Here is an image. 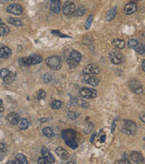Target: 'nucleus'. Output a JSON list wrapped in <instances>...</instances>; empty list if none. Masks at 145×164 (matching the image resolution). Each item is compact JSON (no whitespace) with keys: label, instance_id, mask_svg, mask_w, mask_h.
Instances as JSON below:
<instances>
[{"label":"nucleus","instance_id":"nucleus-28","mask_svg":"<svg viewBox=\"0 0 145 164\" xmlns=\"http://www.w3.org/2000/svg\"><path fill=\"white\" fill-rule=\"evenodd\" d=\"M62 106H63V103L60 100H53L50 103V107L53 110H59L62 108Z\"/></svg>","mask_w":145,"mask_h":164},{"label":"nucleus","instance_id":"nucleus-3","mask_svg":"<svg viewBox=\"0 0 145 164\" xmlns=\"http://www.w3.org/2000/svg\"><path fill=\"white\" fill-rule=\"evenodd\" d=\"M123 124H124V127L121 130V131L122 133L126 134V135H133V134H135L136 130H137V126H136L134 121L126 119V120L123 121Z\"/></svg>","mask_w":145,"mask_h":164},{"label":"nucleus","instance_id":"nucleus-46","mask_svg":"<svg viewBox=\"0 0 145 164\" xmlns=\"http://www.w3.org/2000/svg\"><path fill=\"white\" fill-rule=\"evenodd\" d=\"M144 65H145V60H143V61H142V63H141V69H142V71H143V72L145 71V69H144Z\"/></svg>","mask_w":145,"mask_h":164},{"label":"nucleus","instance_id":"nucleus-27","mask_svg":"<svg viewBox=\"0 0 145 164\" xmlns=\"http://www.w3.org/2000/svg\"><path fill=\"white\" fill-rule=\"evenodd\" d=\"M7 21H8L11 25L15 26V27H21V26L23 25L22 22H21V20H19V19H17V18H14V17H9V18L7 19Z\"/></svg>","mask_w":145,"mask_h":164},{"label":"nucleus","instance_id":"nucleus-18","mask_svg":"<svg viewBox=\"0 0 145 164\" xmlns=\"http://www.w3.org/2000/svg\"><path fill=\"white\" fill-rule=\"evenodd\" d=\"M12 54V50L8 47L0 48V58H7Z\"/></svg>","mask_w":145,"mask_h":164},{"label":"nucleus","instance_id":"nucleus-50","mask_svg":"<svg viewBox=\"0 0 145 164\" xmlns=\"http://www.w3.org/2000/svg\"><path fill=\"white\" fill-rule=\"evenodd\" d=\"M0 23H1V18H0Z\"/></svg>","mask_w":145,"mask_h":164},{"label":"nucleus","instance_id":"nucleus-37","mask_svg":"<svg viewBox=\"0 0 145 164\" xmlns=\"http://www.w3.org/2000/svg\"><path fill=\"white\" fill-rule=\"evenodd\" d=\"M43 79H44V81H45V82H46V83H48V82L52 81V76H51L49 73H46V74H45V75H44Z\"/></svg>","mask_w":145,"mask_h":164},{"label":"nucleus","instance_id":"nucleus-24","mask_svg":"<svg viewBox=\"0 0 145 164\" xmlns=\"http://www.w3.org/2000/svg\"><path fill=\"white\" fill-rule=\"evenodd\" d=\"M15 74L13 73V72H11V71H9V73L7 74V76L3 78V80H4V82H5L6 84H10V83H12V82L15 80Z\"/></svg>","mask_w":145,"mask_h":164},{"label":"nucleus","instance_id":"nucleus-14","mask_svg":"<svg viewBox=\"0 0 145 164\" xmlns=\"http://www.w3.org/2000/svg\"><path fill=\"white\" fill-rule=\"evenodd\" d=\"M50 9L54 14H59L61 11V0H51Z\"/></svg>","mask_w":145,"mask_h":164},{"label":"nucleus","instance_id":"nucleus-13","mask_svg":"<svg viewBox=\"0 0 145 164\" xmlns=\"http://www.w3.org/2000/svg\"><path fill=\"white\" fill-rule=\"evenodd\" d=\"M41 153H42L43 157L49 162V163H54L55 161L54 160V157L52 155V153L48 151L47 148L46 147H43L42 149H41Z\"/></svg>","mask_w":145,"mask_h":164},{"label":"nucleus","instance_id":"nucleus-20","mask_svg":"<svg viewBox=\"0 0 145 164\" xmlns=\"http://www.w3.org/2000/svg\"><path fill=\"white\" fill-rule=\"evenodd\" d=\"M15 163H18V164H27L28 161H27L26 157L24 154L17 153L15 155Z\"/></svg>","mask_w":145,"mask_h":164},{"label":"nucleus","instance_id":"nucleus-15","mask_svg":"<svg viewBox=\"0 0 145 164\" xmlns=\"http://www.w3.org/2000/svg\"><path fill=\"white\" fill-rule=\"evenodd\" d=\"M7 119V121L9 122V124H11V125L14 126V125H17V124H18L20 118H19V115H18L17 113H15V112H11V113L8 114Z\"/></svg>","mask_w":145,"mask_h":164},{"label":"nucleus","instance_id":"nucleus-2","mask_svg":"<svg viewBox=\"0 0 145 164\" xmlns=\"http://www.w3.org/2000/svg\"><path fill=\"white\" fill-rule=\"evenodd\" d=\"M82 58V55L77 50H73L67 57V63L70 68H76Z\"/></svg>","mask_w":145,"mask_h":164},{"label":"nucleus","instance_id":"nucleus-39","mask_svg":"<svg viewBox=\"0 0 145 164\" xmlns=\"http://www.w3.org/2000/svg\"><path fill=\"white\" fill-rule=\"evenodd\" d=\"M37 163L38 164H49V162L44 157H40L37 160Z\"/></svg>","mask_w":145,"mask_h":164},{"label":"nucleus","instance_id":"nucleus-44","mask_svg":"<svg viewBox=\"0 0 145 164\" xmlns=\"http://www.w3.org/2000/svg\"><path fill=\"white\" fill-rule=\"evenodd\" d=\"M117 163H130V161H129L127 159H124V160H119V161H117Z\"/></svg>","mask_w":145,"mask_h":164},{"label":"nucleus","instance_id":"nucleus-34","mask_svg":"<svg viewBox=\"0 0 145 164\" xmlns=\"http://www.w3.org/2000/svg\"><path fill=\"white\" fill-rule=\"evenodd\" d=\"M46 93L44 90H39V92H38L36 98H37V99L41 100V99H44V98H46Z\"/></svg>","mask_w":145,"mask_h":164},{"label":"nucleus","instance_id":"nucleus-7","mask_svg":"<svg viewBox=\"0 0 145 164\" xmlns=\"http://www.w3.org/2000/svg\"><path fill=\"white\" fill-rule=\"evenodd\" d=\"M129 87L130 89L136 94H142L143 93V88L142 85L140 81H138L137 79H132L129 83Z\"/></svg>","mask_w":145,"mask_h":164},{"label":"nucleus","instance_id":"nucleus-9","mask_svg":"<svg viewBox=\"0 0 145 164\" xmlns=\"http://www.w3.org/2000/svg\"><path fill=\"white\" fill-rule=\"evenodd\" d=\"M74 10H75V5L71 2V1H66L63 7V12L65 15L67 16H71L74 14Z\"/></svg>","mask_w":145,"mask_h":164},{"label":"nucleus","instance_id":"nucleus-21","mask_svg":"<svg viewBox=\"0 0 145 164\" xmlns=\"http://www.w3.org/2000/svg\"><path fill=\"white\" fill-rule=\"evenodd\" d=\"M18 63L20 64V66H24V67H29V66H32V61H31L30 57L19 58V59H18Z\"/></svg>","mask_w":145,"mask_h":164},{"label":"nucleus","instance_id":"nucleus-29","mask_svg":"<svg viewBox=\"0 0 145 164\" xmlns=\"http://www.w3.org/2000/svg\"><path fill=\"white\" fill-rule=\"evenodd\" d=\"M43 134H44L45 136H46L47 138H53V137L54 136V130H53L51 128H49V127H46V128H45V129L43 130Z\"/></svg>","mask_w":145,"mask_h":164},{"label":"nucleus","instance_id":"nucleus-8","mask_svg":"<svg viewBox=\"0 0 145 164\" xmlns=\"http://www.w3.org/2000/svg\"><path fill=\"white\" fill-rule=\"evenodd\" d=\"M82 72H84V74H85V75L94 76V75H98L100 73V69H99V68L96 65H94V64H89V65H87L84 69Z\"/></svg>","mask_w":145,"mask_h":164},{"label":"nucleus","instance_id":"nucleus-25","mask_svg":"<svg viewBox=\"0 0 145 164\" xmlns=\"http://www.w3.org/2000/svg\"><path fill=\"white\" fill-rule=\"evenodd\" d=\"M30 58H31V61H32V65H35V64H39L42 62V57L39 55H36V54H34L32 56H30Z\"/></svg>","mask_w":145,"mask_h":164},{"label":"nucleus","instance_id":"nucleus-35","mask_svg":"<svg viewBox=\"0 0 145 164\" xmlns=\"http://www.w3.org/2000/svg\"><path fill=\"white\" fill-rule=\"evenodd\" d=\"M8 73H9V70H8V69H2L1 70H0V77H1L2 79H3L5 77L7 76Z\"/></svg>","mask_w":145,"mask_h":164},{"label":"nucleus","instance_id":"nucleus-30","mask_svg":"<svg viewBox=\"0 0 145 164\" xmlns=\"http://www.w3.org/2000/svg\"><path fill=\"white\" fill-rule=\"evenodd\" d=\"M134 49L137 53L139 54H144L145 52V48H144V44L143 43H138L135 47H134Z\"/></svg>","mask_w":145,"mask_h":164},{"label":"nucleus","instance_id":"nucleus-42","mask_svg":"<svg viewBox=\"0 0 145 164\" xmlns=\"http://www.w3.org/2000/svg\"><path fill=\"white\" fill-rule=\"evenodd\" d=\"M4 111V105H3V101L2 99H0V112Z\"/></svg>","mask_w":145,"mask_h":164},{"label":"nucleus","instance_id":"nucleus-19","mask_svg":"<svg viewBox=\"0 0 145 164\" xmlns=\"http://www.w3.org/2000/svg\"><path fill=\"white\" fill-rule=\"evenodd\" d=\"M113 46L118 49H122L124 47H125V42L122 40V39H119V38H115L113 40V42H112Z\"/></svg>","mask_w":145,"mask_h":164},{"label":"nucleus","instance_id":"nucleus-45","mask_svg":"<svg viewBox=\"0 0 145 164\" xmlns=\"http://www.w3.org/2000/svg\"><path fill=\"white\" fill-rule=\"evenodd\" d=\"M144 115H145V113H144V112H142V113H141V117H140V118H141V121H142L143 123L145 122V119H144Z\"/></svg>","mask_w":145,"mask_h":164},{"label":"nucleus","instance_id":"nucleus-36","mask_svg":"<svg viewBox=\"0 0 145 164\" xmlns=\"http://www.w3.org/2000/svg\"><path fill=\"white\" fill-rule=\"evenodd\" d=\"M7 151V146L6 143L4 142H0V152H6Z\"/></svg>","mask_w":145,"mask_h":164},{"label":"nucleus","instance_id":"nucleus-43","mask_svg":"<svg viewBox=\"0 0 145 164\" xmlns=\"http://www.w3.org/2000/svg\"><path fill=\"white\" fill-rule=\"evenodd\" d=\"M105 138H106V136H105V134H103L102 136H101V137H100V141H101L102 143H103V142L105 141Z\"/></svg>","mask_w":145,"mask_h":164},{"label":"nucleus","instance_id":"nucleus-6","mask_svg":"<svg viewBox=\"0 0 145 164\" xmlns=\"http://www.w3.org/2000/svg\"><path fill=\"white\" fill-rule=\"evenodd\" d=\"M109 57L112 62L115 65H119L123 61V56L117 50H112L109 53Z\"/></svg>","mask_w":145,"mask_h":164},{"label":"nucleus","instance_id":"nucleus-22","mask_svg":"<svg viewBox=\"0 0 145 164\" xmlns=\"http://www.w3.org/2000/svg\"><path fill=\"white\" fill-rule=\"evenodd\" d=\"M18 127L20 130H25L28 128L29 126V122L26 119H19V122H18Z\"/></svg>","mask_w":145,"mask_h":164},{"label":"nucleus","instance_id":"nucleus-17","mask_svg":"<svg viewBox=\"0 0 145 164\" xmlns=\"http://www.w3.org/2000/svg\"><path fill=\"white\" fill-rule=\"evenodd\" d=\"M130 158L132 159V160H133V162L135 163H142L144 159H143V156L140 153V152H136V151H133L131 153L130 155Z\"/></svg>","mask_w":145,"mask_h":164},{"label":"nucleus","instance_id":"nucleus-1","mask_svg":"<svg viewBox=\"0 0 145 164\" xmlns=\"http://www.w3.org/2000/svg\"><path fill=\"white\" fill-rule=\"evenodd\" d=\"M62 137L65 139V142L67 146L72 149H76L78 143L76 141V133L74 130H66L62 132Z\"/></svg>","mask_w":145,"mask_h":164},{"label":"nucleus","instance_id":"nucleus-47","mask_svg":"<svg viewBox=\"0 0 145 164\" xmlns=\"http://www.w3.org/2000/svg\"><path fill=\"white\" fill-rule=\"evenodd\" d=\"M114 129H115V119L113 123V128H112V132H114Z\"/></svg>","mask_w":145,"mask_h":164},{"label":"nucleus","instance_id":"nucleus-12","mask_svg":"<svg viewBox=\"0 0 145 164\" xmlns=\"http://www.w3.org/2000/svg\"><path fill=\"white\" fill-rule=\"evenodd\" d=\"M136 10H137V5H136V3L130 2V3H128L125 6V7H124V9H123V12H124V14H125V15L130 16V15H132Z\"/></svg>","mask_w":145,"mask_h":164},{"label":"nucleus","instance_id":"nucleus-11","mask_svg":"<svg viewBox=\"0 0 145 164\" xmlns=\"http://www.w3.org/2000/svg\"><path fill=\"white\" fill-rule=\"evenodd\" d=\"M82 79H84V82H85V83H87V84H90L93 87H96L99 84V79L93 76H91V75L84 74V78H82Z\"/></svg>","mask_w":145,"mask_h":164},{"label":"nucleus","instance_id":"nucleus-40","mask_svg":"<svg viewBox=\"0 0 145 164\" xmlns=\"http://www.w3.org/2000/svg\"><path fill=\"white\" fill-rule=\"evenodd\" d=\"M52 33H53V34H54V35H56V36H60L61 37H68V36H66V35L61 34L59 31H55V30L52 31Z\"/></svg>","mask_w":145,"mask_h":164},{"label":"nucleus","instance_id":"nucleus-5","mask_svg":"<svg viewBox=\"0 0 145 164\" xmlns=\"http://www.w3.org/2000/svg\"><path fill=\"white\" fill-rule=\"evenodd\" d=\"M80 96L84 98H94L97 97V91L90 88H82L80 89Z\"/></svg>","mask_w":145,"mask_h":164},{"label":"nucleus","instance_id":"nucleus-16","mask_svg":"<svg viewBox=\"0 0 145 164\" xmlns=\"http://www.w3.org/2000/svg\"><path fill=\"white\" fill-rule=\"evenodd\" d=\"M55 153H56V155H57L60 159L64 160H68V158H69V153L67 152V151H66L65 149H63L62 147L56 148V149H55Z\"/></svg>","mask_w":145,"mask_h":164},{"label":"nucleus","instance_id":"nucleus-4","mask_svg":"<svg viewBox=\"0 0 145 164\" xmlns=\"http://www.w3.org/2000/svg\"><path fill=\"white\" fill-rule=\"evenodd\" d=\"M46 66L50 68L53 70H58L62 67V62H61V58L57 56H51L46 58Z\"/></svg>","mask_w":145,"mask_h":164},{"label":"nucleus","instance_id":"nucleus-10","mask_svg":"<svg viewBox=\"0 0 145 164\" xmlns=\"http://www.w3.org/2000/svg\"><path fill=\"white\" fill-rule=\"evenodd\" d=\"M7 12L8 13H11V14H14V15H16V16H20L23 12V8L22 7L18 5V4H12L10 5L9 7H7Z\"/></svg>","mask_w":145,"mask_h":164},{"label":"nucleus","instance_id":"nucleus-48","mask_svg":"<svg viewBox=\"0 0 145 164\" xmlns=\"http://www.w3.org/2000/svg\"><path fill=\"white\" fill-rule=\"evenodd\" d=\"M95 136H96V133H93V134L92 135V137H91V142H92V143L93 142V139L95 138Z\"/></svg>","mask_w":145,"mask_h":164},{"label":"nucleus","instance_id":"nucleus-33","mask_svg":"<svg viewBox=\"0 0 145 164\" xmlns=\"http://www.w3.org/2000/svg\"><path fill=\"white\" fill-rule=\"evenodd\" d=\"M93 15H90L89 17L87 18V20H86V24H85V28H86V29H88V28L91 27L92 22H93Z\"/></svg>","mask_w":145,"mask_h":164},{"label":"nucleus","instance_id":"nucleus-31","mask_svg":"<svg viewBox=\"0 0 145 164\" xmlns=\"http://www.w3.org/2000/svg\"><path fill=\"white\" fill-rule=\"evenodd\" d=\"M9 32V28L5 24L0 23V37H3Z\"/></svg>","mask_w":145,"mask_h":164},{"label":"nucleus","instance_id":"nucleus-32","mask_svg":"<svg viewBox=\"0 0 145 164\" xmlns=\"http://www.w3.org/2000/svg\"><path fill=\"white\" fill-rule=\"evenodd\" d=\"M139 42H138V40H136V39H130L129 41H128V43H127V45H128V47L130 48H134V47L138 44Z\"/></svg>","mask_w":145,"mask_h":164},{"label":"nucleus","instance_id":"nucleus-26","mask_svg":"<svg viewBox=\"0 0 145 164\" xmlns=\"http://www.w3.org/2000/svg\"><path fill=\"white\" fill-rule=\"evenodd\" d=\"M85 7L84 6H80L78 7H75V10H74V15L76 16H82L85 14Z\"/></svg>","mask_w":145,"mask_h":164},{"label":"nucleus","instance_id":"nucleus-38","mask_svg":"<svg viewBox=\"0 0 145 164\" xmlns=\"http://www.w3.org/2000/svg\"><path fill=\"white\" fill-rule=\"evenodd\" d=\"M77 102H78V105L79 106H81V107H82V108H88V104H87V102H85V101H84V100H77Z\"/></svg>","mask_w":145,"mask_h":164},{"label":"nucleus","instance_id":"nucleus-49","mask_svg":"<svg viewBox=\"0 0 145 164\" xmlns=\"http://www.w3.org/2000/svg\"><path fill=\"white\" fill-rule=\"evenodd\" d=\"M7 163H8V164H15V161H11V160H9V161H7Z\"/></svg>","mask_w":145,"mask_h":164},{"label":"nucleus","instance_id":"nucleus-23","mask_svg":"<svg viewBox=\"0 0 145 164\" xmlns=\"http://www.w3.org/2000/svg\"><path fill=\"white\" fill-rule=\"evenodd\" d=\"M116 13H117L116 7L112 8L111 10H109V11L107 12L106 16H105V19L107 20V21H111V20H113V19L116 16Z\"/></svg>","mask_w":145,"mask_h":164},{"label":"nucleus","instance_id":"nucleus-41","mask_svg":"<svg viewBox=\"0 0 145 164\" xmlns=\"http://www.w3.org/2000/svg\"><path fill=\"white\" fill-rule=\"evenodd\" d=\"M68 117H69L70 119H75L77 118V114H75L74 112H73V113H68Z\"/></svg>","mask_w":145,"mask_h":164}]
</instances>
